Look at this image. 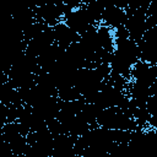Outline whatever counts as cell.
<instances>
[{"mask_svg": "<svg viewBox=\"0 0 157 157\" xmlns=\"http://www.w3.org/2000/svg\"><path fill=\"white\" fill-rule=\"evenodd\" d=\"M97 124L98 126H104L108 129H119L129 131L139 129L135 119L129 118L115 105L102 109L97 117Z\"/></svg>", "mask_w": 157, "mask_h": 157, "instance_id": "6da1fadb", "label": "cell"}, {"mask_svg": "<svg viewBox=\"0 0 157 157\" xmlns=\"http://www.w3.org/2000/svg\"><path fill=\"white\" fill-rule=\"evenodd\" d=\"M156 78H157V65L156 64H148V63L137 60L131 66L130 80L140 82L146 86H151L153 82H156Z\"/></svg>", "mask_w": 157, "mask_h": 157, "instance_id": "7a4b0ae2", "label": "cell"}, {"mask_svg": "<svg viewBox=\"0 0 157 157\" xmlns=\"http://www.w3.org/2000/svg\"><path fill=\"white\" fill-rule=\"evenodd\" d=\"M53 32H54V38H55L54 43H56L58 47L63 50H66L71 43L80 40V34L74 32L63 21L56 23L55 26H53Z\"/></svg>", "mask_w": 157, "mask_h": 157, "instance_id": "3957f363", "label": "cell"}, {"mask_svg": "<svg viewBox=\"0 0 157 157\" xmlns=\"http://www.w3.org/2000/svg\"><path fill=\"white\" fill-rule=\"evenodd\" d=\"M125 20H126V12L124 9L117 6H107L102 11L101 23L110 27L112 29L119 25H124Z\"/></svg>", "mask_w": 157, "mask_h": 157, "instance_id": "277c9868", "label": "cell"}, {"mask_svg": "<svg viewBox=\"0 0 157 157\" xmlns=\"http://www.w3.org/2000/svg\"><path fill=\"white\" fill-rule=\"evenodd\" d=\"M97 37H98V40L102 48L109 52L114 50V37H113V32L110 27L103 23H99L97 26Z\"/></svg>", "mask_w": 157, "mask_h": 157, "instance_id": "5b68a950", "label": "cell"}, {"mask_svg": "<svg viewBox=\"0 0 157 157\" xmlns=\"http://www.w3.org/2000/svg\"><path fill=\"white\" fill-rule=\"evenodd\" d=\"M6 142H9L13 156H23L26 146H27L26 136H23L21 134H16V135L11 136Z\"/></svg>", "mask_w": 157, "mask_h": 157, "instance_id": "8992f818", "label": "cell"}, {"mask_svg": "<svg viewBox=\"0 0 157 157\" xmlns=\"http://www.w3.org/2000/svg\"><path fill=\"white\" fill-rule=\"evenodd\" d=\"M58 97L61 101H75V99H78L81 94L75 86H69V87L58 90Z\"/></svg>", "mask_w": 157, "mask_h": 157, "instance_id": "52a82bcc", "label": "cell"}, {"mask_svg": "<svg viewBox=\"0 0 157 157\" xmlns=\"http://www.w3.org/2000/svg\"><path fill=\"white\" fill-rule=\"evenodd\" d=\"M63 2L65 5H67L69 7H71V9H76V7H78L81 5L80 0H63Z\"/></svg>", "mask_w": 157, "mask_h": 157, "instance_id": "ba28073f", "label": "cell"}, {"mask_svg": "<svg viewBox=\"0 0 157 157\" xmlns=\"http://www.w3.org/2000/svg\"><path fill=\"white\" fill-rule=\"evenodd\" d=\"M128 4H129V0H114V6L124 9V10L128 7Z\"/></svg>", "mask_w": 157, "mask_h": 157, "instance_id": "9c48e42d", "label": "cell"}]
</instances>
